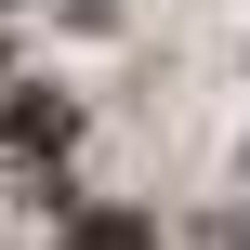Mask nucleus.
<instances>
[{"label": "nucleus", "mask_w": 250, "mask_h": 250, "mask_svg": "<svg viewBox=\"0 0 250 250\" xmlns=\"http://www.w3.org/2000/svg\"><path fill=\"white\" fill-rule=\"evenodd\" d=\"M79 250H158V237H145L132 211H92V224H79Z\"/></svg>", "instance_id": "obj_2"}, {"label": "nucleus", "mask_w": 250, "mask_h": 250, "mask_svg": "<svg viewBox=\"0 0 250 250\" xmlns=\"http://www.w3.org/2000/svg\"><path fill=\"white\" fill-rule=\"evenodd\" d=\"M66 132H79V105H66V92H13V105H0V145H26V158H53Z\"/></svg>", "instance_id": "obj_1"}]
</instances>
